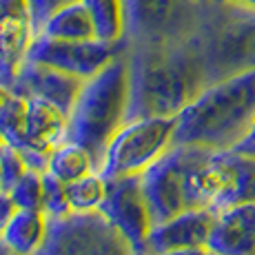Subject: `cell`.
<instances>
[{"instance_id":"obj_4","label":"cell","mask_w":255,"mask_h":255,"mask_svg":"<svg viewBox=\"0 0 255 255\" xmlns=\"http://www.w3.org/2000/svg\"><path fill=\"white\" fill-rule=\"evenodd\" d=\"M191 45L204 87L255 69V7L233 2L202 7Z\"/></svg>"},{"instance_id":"obj_28","label":"cell","mask_w":255,"mask_h":255,"mask_svg":"<svg viewBox=\"0 0 255 255\" xmlns=\"http://www.w3.org/2000/svg\"><path fill=\"white\" fill-rule=\"evenodd\" d=\"M235 151H240V153H249V155H255V120L251 125V129H249V133L242 138L238 146H235Z\"/></svg>"},{"instance_id":"obj_21","label":"cell","mask_w":255,"mask_h":255,"mask_svg":"<svg viewBox=\"0 0 255 255\" xmlns=\"http://www.w3.org/2000/svg\"><path fill=\"white\" fill-rule=\"evenodd\" d=\"M107 195V180L100 171H91L85 178L73 180L67 184V198H69L71 213H93L100 209Z\"/></svg>"},{"instance_id":"obj_36","label":"cell","mask_w":255,"mask_h":255,"mask_svg":"<svg viewBox=\"0 0 255 255\" xmlns=\"http://www.w3.org/2000/svg\"><path fill=\"white\" fill-rule=\"evenodd\" d=\"M211 255H213V253H211Z\"/></svg>"},{"instance_id":"obj_3","label":"cell","mask_w":255,"mask_h":255,"mask_svg":"<svg viewBox=\"0 0 255 255\" xmlns=\"http://www.w3.org/2000/svg\"><path fill=\"white\" fill-rule=\"evenodd\" d=\"M129 109V60L127 51L87 78L69 111V140L82 144L91 153L100 171L111 138L127 122Z\"/></svg>"},{"instance_id":"obj_10","label":"cell","mask_w":255,"mask_h":255,"mask_svg":"<svg viewBox=\"0 0 255 255\" xmlns=\"http://www.w3.org/2000/svg\"><path fill=\"white\" fill-rule=\"evenodd\" d=\"M98 211L122 235V240L129 244L133 255H140L144 249L146 235L153 227L149 204L142 193L140 175L107 180V195Z\"/></svg>"},{"instance_id":"obj_24","label":"cell","mask_w":255,"mask_h":255,"mask_svg":"<svg viewBox=\"0 0 255 255\" xmlns=\"http://www.w3.org/2000/svg\"><path fill=\"white\" fill-rule=\"evenodd\" d=\"M42 186H45V195H42V211L47 218H65L71 213L69 198H67V184L60 182L56 175L49 171L42 173Z\"/></svg>"},{"instance_id":"obj_16","label":"cell","mask_w":255,"mask_h":255,"mask_svg":"<svg viewBox=\"0 0 255 255\" xmlns=\"http://www.w3.org/2000/svg\"><path fill=\"white\" fill-rule=\"evenodd\" d=\"M49 233V218L45 211L18 209L0 238L20 255H36Z\"/></svg>"},{"instance_id":"obj_27","label":"cell","mask_w":255,"mask_h":255,"mask_svg":"<svg viewBox=\"0 0 255 255\" xmlns=\"http://www.w3.org/2000/svg\"><path fill=\"white\" fill-rule=\"evenodd\" d=\"M16 211H18V207H16V202H13L11 193L0 189V233H2V229L9 224V220L13 218Z\"/></svg>"},{"instance_id":"obj_34","label":"cell","mask_w":255,"mask_h":255,"mask_svg":"<svg viewBox=\"0 0 255 255\" xmlns=\"http://www.w3.org/2000/svg\"><path fill=\"white\" fill-rule=\"evenodd\" d=\"M0 189H2V171H0Z\"/></svg>"},{"instance_id":"obj_30","label":"cell","mask_w":255,"mask_h":255,"mask_svg":"<svg viewBox=\"0 0 255 255\" xmlns=\"http://www.w3.org/2000/svg\"><path fill=\"white\" fill-rule=\"evenodd\" d=\"M11 96H13V91L9 89V87L0 85V107H2L4 102H7V100H9V98H11Z\"/></svg>"},{"instance_id":"obj_29","label":"cell","mask_w":255,"mask_h":255,"mask_svg":"<svg viewBox=\"0 0 255 255\" xmlns=\"http://www.w3.org/2000/svg\"><path fill=\"white\" fill-rule=\"evenodd\" d=\"M160 255H211L207 247H186V249H173V251H166Z\"/></svg>"},{"instance_id":"obj_15","label":"cell","mask_w":255,"mask_h":255,"mask_svg":"<svg viewBox=\"0 0 255 255\" xmlns=\"http://www.w3.org/2000/svg\"><path fill=\"white\" fill-rule=\"evenodd\" d=\"M27 135L33 146L56 149L69 140V114L45 98H27Z\"/></svg>"},{"instance_id":"obj_31","label":"cell","mask_w":255,"mask_h":255,"mask_svg":"<svg viewBox=\"0 0 255 255\" xmlns=\"http://www.w3.org/2000/svg\"><path fill=\"white\" fill-rule=\"evenodd\" d=\"M0 255H20V253H16L7 242H2V238H0Z\"/></svg>"},{"instance_id":"obj_26","label":"cell","mask_w":255,"mask_h":255,"mask_svg":"<svg viewBox=\"0 0 255 255\" xmlns=\"http://www.w3.org/2000/svg\"><path fill=\"white\" fill-rule=\"evenodd\" d=\"M71 2H78V0H27V11H29V24H31L33 36L42 31L45 22L58 9L67 7Z\"/></svg>"},{"instance_id":"obj_22","label":"cell","mask_w":255,"mask_h":255,"mask_svg":"<svg viewBox=\"0 0 255 255\" xmlns=\"http://www.w3.org/2000/svg\"><path fill=\"white\" fill-rule=\"evenodd\" d=\"M0 133H2L4 142L13 144L16 149H29V146H33L27 135V98L13 93L0 107Z\"/></svg>"},{"instance_id":"obj_32","label":"cell","mask_w":255,"mask_h":255,"mask_svg":"<svg viewBox=\"0 0 255 255\" xmlns=\"http://www.w3.org/2000/svg\"><path fill=\"white\" fill-rule=\"evenodd\" d=\"M213 2H233V4H247V7H255V0H213Z\"/></svg>"},{"instance_id":"obj_33","label":"cell","mask_w":255,"mask_h":255,"mask_svg":"<svg viewBox=\"0 0 255 255\" xmlns=\"http://www.w3.org/2000/svg\"><path fill=\"white\" fill-rule=\"evenodd\" d=\"M195 2H198V4H202V7H207V4H211V2H213V0H195Z\"/></svg>"},{"instance_id":"obj_9","label":"cell","mask_w":255,"mask_h":255,"mask_svg":"<svg viewBox=\"0 0 255 255\" xmlns=\"http://www.w3.org/2000/svg\"><path fill=\"white\" fill-rule=\"evenodd\" d=\"M191 155L193 146L173 144L140 175L142 193L149 204L153 224L164 222L189 209L184 195V173Z\"/></svg>"},{"instance_id":"obj_25","label":"cell","mask_w":255,"mask_h":255,"mask_svg":"<svg viewBox=\"0 0 255 255\" xmlns=\"http://www.w3.org/2000/svg\"><path fill=\"white\" fill-rule=\"evenodd\" d=\"M27 169H29V166L24 164L20 151H18L13 144H9V142H2V144H0V171H2V189L4 191L11 189V186L24 175V171H27Z\"/></svg>"},{"instance_id":"obj_17","label":"cell","mask_w":255,"mask_h":255,"mask_svg":"<svg viewBox=\"0 0 255 255\" xmlns=\"http://www.w3.org/2000/svg\"><path fill=\"white\" fill-rule=\"evenodd\" d=\"M40 33H45L49 38H58V40H93L96 27H93L87 7L78 0V2L58 9L45 22Z\"/></svg>"},{"instance_id":"obj_11","label":"cell","mask_w":255,"mask_h":255,"mask_svg":"<svg viewBox=\"0 0 255 255\" xmlns=\"http://www.w3.org/2000/svg\"><path fill=\"white\" fill-rule=\"evenodd\" d=\"M215 213L211 209H186L151 227L140 255H160L173 249L207 247Z\"/></svg>"},{"instance_id":"obj_19","label":"cell","mask_w":255,"mask_h":255,"mask_svg":"<svg viewBox=\"0 0 255 255\" xmlns=\"http://www.w3.org/2000/svg\"><path fill=\"white\" fill-rule=\"evenodd\" d=\"M80 2L89 11L98 40H125V4L122 0H80Z\"/></svg>"},{"instance_id":"obj_12","label":"cell","mask_w":255,"mask_h":255,"mask_svg":"<svg viewBox=\"0 0 255 255\" xmlns=\"http://www.w3.org/2000/svg\"><path fill=\"white\" fill-rule=\"evenodd\" d=\"M82 85H85L82 78L60 71L56 67L22 60L16 73V82H13V93L22 98H45L69 114Z\"/></svg>"},{"instance_id":"obj_2","label":"cell","mask_w":255,"mask_h":255,"mask_svg":"<svg viewBox=\"0 0 255 255\" xmlns=\"http://www.w3.org/2000/svg\"><path fill=\"white\" fill-rule=\"evenodd\" d=\"M255 120V69L207 85L178 114L173 144L235 149Z\"/></svg>"},{"instance_id":"obj_1","label":"cell","mask_w":255,"mask_h":255,"mask_svg":"<svg viewBox=\"0 0 255 255\" xmlns=\"http://www.w3.org/2000/svg\"><path fill=\"white\" fill-rule=\"evenodd\" d=\"M129 60V109L133 118H166L204 89V78L191 38L166 45H125Z\"/></svg>"},{"instance_id":"obj_35","label":"cell","mask_w":255,"mask_h":255,"mask_svg":"<svg viewBox=\"0 0 255 255\" xmlns=\"http://www.w3.org/2000/svg\"><path fill=\"white\" fill-rule=\"evenodd\" d=\"M2 142H4V138H2V133H0V144H2Z\"/></svg>"},{"instance_id":"obj_18","label":"cell","mask_w":255,"mask_h":255,"mask_svg":"<svg viewBox=\"0 0 255 255\" xmlns=\"http://www.w3.org/2000/svg\"><path fill=\"white\" fill-rule=\"evenodd\" d=\"M47 171L51 175H56L60 182L69 184L73 180L85 178L87 173L98 171V169H96V162H93L91 153L85 149V146L73 142V140H67L51 151Z\"/></svg>"},{"instance_id":"obj_6","label":"cell","mask_w":255,"mask_h":255,"mask_svg":"<svg viewBox=\"0 0 255 255\" xmlns=\"http://www.w3.org/2000/svg\"><path fill=\"white\" fill-rule=\"evenodd\" d=\"M125 45H166L193 36L202 4L195 0H122Z\"/></svg>"},{"instance_id":"obj_8","label":"cell","mask_w":255,"mask_h":255,"mask_svg":"<svg viewBox=\"0 0 255 255\" xmlns=\"http://www.w3.org/2000/svg\"><path fill=\"white\" fill-rule=\"evenodd\" d=\"M125 49V42H105V40H58L45 33L31 38L24 60L40 62L56 67L82 80L96 76L102 67H107L118 53Z\"/></svg>"},{"instance_id":"obj_23","label":"cell","mask_w":255,"mask_h":255,"mask_svg":"<svg viewBox=\"0 0 255 255\" xmlns=\"http://www.w3.org/2000/svg\"><path fill=\"white\" fill-rule=\"evenodd\" d=\"M13 202L18 209H33L42 211V195H45V186H42V173L40 171L27 169L24 175L16 184L9 189Z\"/></svg>"},{"instance_id":"obj_7","label":"cell","mask_w":255,"mask_h":255,"mask_svg":"<svg viewBox=\"0 0 255 255\" xmlns=\"http://www.w3.org/2000/svg\"><path fill=\"white\" fill-rule=\"evenodd\" d=\"M36 255H133L100 211L49 218V233Z\"/></svg>"},{"instance_id":"obj_20","label":"cell","mask_w":255,"mask_h":255,"mask_svg":"<svg viewBox=\"0 0 255 255\" xmlns=\"http://www.w3.org/2000/svg\"><path fill=\"white\" fill-rule=\"evenodd\" d=\"M31 38L33 31L29 18H2L0 20V60L20 67Z\"/></svg>"},{"instance_id":"obj_13","label":"cell","mask_w":255,"mask_h":255,"mask_svg":"<svg viewBox=\"0 0 255 255\" xmlns=\"http://www.w3.org/2000/svg\"><path fill=\"white\" fill-rule=\"evenodd\" d=\"M207 249L213 255H255V202H242L215 215Z\"/></svg>"},{"instance_id":"obj_14","label":"cell","mask_w":255,"mask_h":255,"mask_svg":"<svg viewBox=\"0 0 255 255\" xmlns=\"http://www.w3.org/2000/svg\"><path fill=\"white\" fill-rule=\"evenodd\" d=\"M215 160L222 171V191L213 202L215 215L242 202H255V155L235 149L215 151Z\"/></svg>"},{"instance_id":"obj_5","label":"cell","mask_w":255,"mask_h":255,"mask_svg":"<svg viewBox=\"0 0 255 255\" xmlns=\"http://www.w3.org/2000/svg\"><path fill=\"white\" fill-rule=\"evenodd\" d=\"M178 116L133 118L120 127L105 151L100 173L105 180L142 175L162 153L173 146Z\"/></svg>"}]
</instances>
